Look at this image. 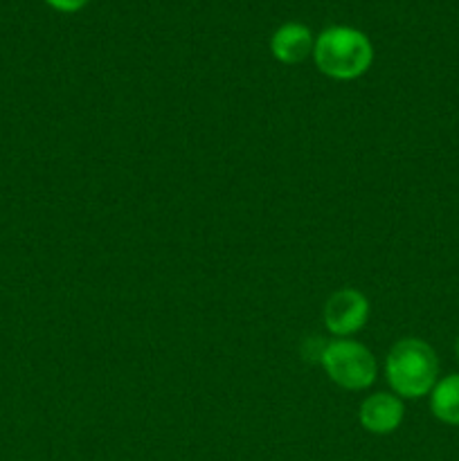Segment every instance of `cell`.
I'll return each mask as SVG.
<instances>
[{"label":"cell","mask_w":459,"mask_h":461,"mask_svg":"<svg viewBox=\"0 0 459 461\" xmlns=\"http://www.w3.org/2000/svg\"><path fill=\"white\" fill-rule=\"evenodd\" d=\"M457 356H459V338H457Z\"/></svg>","instance_id":"cell-9"},{"label":"cell","mask_w":459,"mask_h":461,"mask_svg":"<svg viewBox=\"0 0 459 461\" xmlns=\"http://www.w3.org/2000/svg\"><path fill=\"white\" fill-rule=\"evenodd\" d=\"M313 36L310 30L302 23H286L279 27L270 39V50L274 59L282 63H300L313 52Z\"/></svg>","instance_id":"cell-6"},{"label":"cell","mask_w":459,"mask_h":461,"mask_svg":"<svg viewBox=\"0 0 459 461\" xmlns=\"http://www.w3.org/2000/svg\"><path fill=\"white\" fill-rule=\"evenodd\" d=\"M400 421H403V403L385 392L369 396L360 405V423L374 435H390L400 426Z\"/></svg>","instance_id":"cell-5"},{"label":"cell","mask_w":459,"mask_h":461,"mask_svg":"<svg viewBox=\"0 0 459 461\" xmlns=\"http://www.w3.org/2000/svg\"><path fill=\"white\" fill-rule=\"evenodd\" d=\"M369 318V302L363 293L345 288L328 297L324 306V324L333 336H351L360 331Z\"/></svg>","instance_id":"cell-4"},{"label":"cell","mask_w":459,"mask_h":461,"mask_svg":"<svg viewBox=\"0 0 459 461\" xmlns=\"http://www.w3.org/2000/svg\"><path fill=\"white\" fill-rule=\"evenodd\" d=\"M430 408L439 421L459 426V374L446 376L432 387Z\"/></svg>","instance_id":"cell-7"},{"label":"cell","mask_w":459,"mask_h":461,"mask_svg":"<svg viewBox=\"0 0 459 461\" xmlns=\"http://www.w3.org/2000/svg\"><path fill=\"white\" fill-rule=\"evenodd\" d=\"M439 374L435 349L418 338H405L392 347L385 363L387 383L405 399H421L432 392Z\"/></svg>","instance_id":"cell-2"},{"label":"cell","mask_w":459,"mask_h":461,"mask_svg":"<svg viewBox=\"0 0 459 461\" xmlns=\"http://www.w3.org/2000/svg\"><path fill=\"white\" fill-rule=\"evenodd\" d=\"M328 378L345 390H364L376 378V360L354 340H333L320 351Z\"/></svg>","instance_id":"cell-3"},{"label":"cell","mask_w":459,"mask_h":461,"mask_svg":"<svg viewBox=\"0 0 459 461\" xmlns=\"http://www.w3.org/2000/svg\"><path fill=\"white\" fill-rule=\"evenodd\" d=\"M313 59L320 72L333 79H356L374 61V48L363 32L354 27H327L313 45Z\"/></svg>","instance_id":"cell-1"},{"label":"cell","mask_w":459,"mask_h":461,"mask_svg":"<svg viewBox=\"0 0 459 461\" xmlns=\"http://www.w3.org/2000/svg\"><path fill=\"white\" fill-rule=\"evenodd\" d=\"M45 3L50 5V7H54L57 12H79L81 7H86L88 5V0H45Z\"/></svg>","instance_id":"cell-8"}]
</instances>
